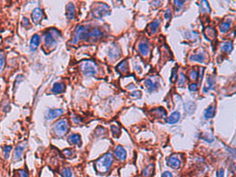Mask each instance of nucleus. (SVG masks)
Listing matches in <instances>:
<instances>
[{
    "label": "nucleus",
    "mask_w": 236,
    "mask_h": 177,
    "mask_svg": "<svg viewBox=\"0 0 236 177\" xmlns=\"http://www.w3.org/2000/svg\"><path fill=\"white\" fill-rule=\"evenodd\" d=\"M113 156L111 152H107L95 161V168L98 174H106L113 163Z\"/></svg>",
    "instance_id": "nucleus-1"
},
{
    "label": "nucleus",
    "mask_w": 236,
    "mask_h": 177,
    "mask_svg": "<svg viewBox=\"0 0 236 177\" xmlns=\"http://www.w3.org/2000/svg\"><path fill=\"white\" fill-rule=\"evenodd\" d=\"M59 32L56 28H50L44 33V46L48 49H53L57 42Z\"/></svg>",
    "instance_id": "nucleus-2"
},
{
    "label": "nucleus",
    "mask_w": 236,
    "mask_h": 177,
    "mask_svg": "<svg viewBox=\"0 0 236 177\" xmlns=\"http://www.w3.org/2000/svg\"><path fill=\"white\" fill-rule=\"evenodd\" d=\"M80 67L82 74L86 76H94L98 72V66L92 59L83 60L80 63Z\"/></svg>",
    "instance_id": "nucleus-3"
},
{
    "label": "nucleus",
    "mask_w": 236,
    "mask_h": 177,
    "mask_svg": "<svg viewBox=\"0 0 236 177\" xmlns=\"http://www.w3.org/2000/svg\"><path fill=\"white\" fill-rule=\"evenodd\" d=\"M89 28L82 26V25H78L77 28H75V33L73 38L70 41L72 44H76L79 41L81 40H88V34H89Z\"/></svg>",
    "instance_id": "nucleus-4"
},
{
    "label": "nucleus",
    "mask_w": 236,
    "mask_h": 177,
    "mask_svg": "<svg viewBox=\"0 0 236 177\" xmlns=\"http://www.w3.org/2000/svg\"><path fill=\"white\" fill-rule=\"evenodd\" d=\"M54 133L57 135V136H63L66 134L69 130V122L66 119H61L57 120V122L54 124L53 127Z\"/></svg>",
    "instance_id": "nucleus-5"
},
{
    "label": "nucleus",
    "mask_w": 236,
    "mask_h": 177,
    "mask_svg": "<svg viewBox=\"0 0 236 177\" xmlns=\"http://www.w3.org/2000/svg\"><path fill=\"white\" fill-rule=\"evenodd\" d=\"M109 14H110V8L104 3H96L95 8L92 10V16L96 19H101Z\"/></svg>",
    "instance_id": "nucleus-6"
},
{
    "label": "nucleus",
    "mask_w": 236,
    "mask_h": 177,
    "mask_svg": "<svg viewBox=\"0 0 236 177\" xmlns=\"http://www.w3.org/2000/svg\"><path fill=\"white\" fill-rule=\"evenodd\" d=\"M120 54H121V50L120 48V46H118L117 44H112L108 51V56L112 60L118 58L120 56Z\"/></svg>",
    "instance_id": "nucleus-7"
},
{
    "label": "nucleus",
    "mask_w": 236,
    "mask_h": 177,
    "mask_svg": "<svg viewBox=\"0 0 236 177\" xmlns=\"http://www.w3.org/2000/svg\"><path fill=\"white\" fill-rule=\"evenodd\" d=\"M167 164L170 167H172L173 169H178L180 167V160L176 157V155L170 156L167 159Z\"/></svg>",
    "instance_id": "nucleus-8"
},
{
    "label": "nucleus",
    "mask_w": 236,
    "mask_h": 177,
    "mask_svg": "<svg viewBox=\"0 0 236 177\" xmlns=\"http://www.w3.org/2000/svg\"><path fill=\"white\" fill-rule=\"evenodd\" d=\"M114 154L116 156V158L118 159H120V161H124L127 159V151L126 150L123 148L122 146L119 145L115 148Z\"/></svg>",
    "instance_id": "nucleus-9"
},
{
    "label": "nucleus",
    "mask_w": 236,
    "mask_h": 177,
    "mask_svg": "<svg viewBox=\"0 0 236 177\" xmlns=\"http://www.w3.org/2000/svg\"><path fill=\"white\" fill-rule=\"evenodd\" d=\"M63 113H64V111L62 109H51V110H49L46 114V119L47 120L56 119L57 117L61 116Z\"/></svg>",
    "instance_id": "nucleus-10"
},
{
    "label": "nucleus",
    "mask_w": 236,
    "mask_h": 177,
    "mask_svg": "<svg viewBox=\"0 0 236 177\" xmlns=\"http://www.w3.org/2000/svg\"><path fill=\"white\" fill-rule=\"evenodd\" d=\"M32 20L33 21L36 23V24H38L40 21H42L43 17V12L42 11V9L40 8H36L34 9V11L32 12Z\"/></svg>",
    "instance_id": "nucleus-11"
},
{
    "label": "nucleus",
    "mask_w": 236,
    "mask_h": 177,
    "mask_svg": "<svg viewBox=\"0 0 236 177\" xmlns=\"http://www.w3.org/2000/svg\"><path fill=\"white\" fill-rule=\"evenodd\" d=\"M25 148H26V143H21V144H19V145L15 148L14 155V159L15 161L21 160L22 154H23V151H24V149Z\"/></svg>",
    "instance_id": "nucleus-12"
},
{
    "label": "nucleus",
    "mask_w": 236,
    "mask_h": 177,
    "mask_svg": "<svg viewBox=\"0 0 236 177\" xmlns=\"http://www.w3.org/2000/svg\"><path fill=\"white\" fill-rule=\"evenodd\" d=\"M102 35V32L99 28H94L92 29L89 30V34H88V41H96L99 37H101Z\"/></svg>",
    "instance_id": "nucleus-13"
},
{
    "label": "nucleus",
    "mask_w": 236,
    "mask_h": 177,
    "mask_svg": "<svg viewBox=\"0 0 236 177\" xmlns=\"http://www.w3.org/2000/svg\"><path fill=\"white\" fill-rule=\"evenodd\" d=\"M66 18L69 20V21H72L75 18V7H74V5L73 3H69L67 6H66Z\"/></svg>",
    "instance_id": "nucleus-14"
},
{
    "label": "nucleus",
    "mask_w": 236,
    "mask_h": 177,
    "mask_svg": "<svg viewBox=\"0 0 236 177\" xmlns=\"http://www.w3.org/2000/svg\"><path fill=\"white\" fill-rule=\"evenodd\" d=\"M39 43H40V36L38 35H34L32 36L31 40H30V45H29V48L32 51H35L37 49V47L39 46Z\"/></svg>",
    "instance_id": "nucleus-15"
},
{
    "label": "nucleus",
    "mask_w": 236,
    "mask_h": 177,
    "mask_svg": "<svg viewBox=\"0 0 236 177\" xmlns=\"http://www.w3.org/2000/svg\"><path fill=\"white\" fill-rule=\"evenodd\" d=\"M144 84L147 86L148 91L149 92H153L157 90V82L152 81L150 78H148V79H146V80L144 81Z\"/></svg>",
    "instance_id": "nucleus-16"
},
{
    "label": "nucleus",
    "mask_w": 236,
    "mask_h": 177,
    "mask_svg": "<svg viewBox=\"0 0 236 177\" xmlns=\"http://www.w3.org/2000/svg\"><path fill=\"white\" fill-rule=\"evenodd\" d=\"M138 50L143 56H146L149 53V50H150L149 44L144 41H142L138 44Z\"/></svg>",
    "instance_id": "nucleus-17"
},
{
    "label": "nucleus",
    "mask_w": 236,
    "mask_h": 177,
    "mask_svg": "<svg viewBox=\"0 0 236 177\" xmlns=\"http://www.w3.org/2000/svg\"><path fill=\"white\" fill-rule=\"evenodd\" d=\"M68 141H69V143H72V144L81 146V135L79 134H72L71 135L68 137Z\"/></svg>",
    "instance_id": "nucleus-18"
},
{
    "label": "nucleus",
    "mask_w": 236,
    "mask_h": 177,
    "mask_svg": "<svg viewBox=\"0 0 236 177\" xmlns=\"http://www.w3.org/2000/svg\"><path fill=\"white\" fill-rule=\"evenodd\" d=\"M159 24H160V21L159 20H155V21H152L151 23L149 24L147 30L150 33H151V34H155L157 32V28H159Z\"/></svg>",
    "instance_id": "nucleus-19"
},
{
    "label": "nucleus",
    "mask_w": 236,
    "mask_h": 177,
    "mask_svg": "<svg viewBox=\"0 0 236 177\" xmlns=\"http://www.w3.org/2000/svg\"><path fill=\"white\" fill-rule=\"evenodd\" d=\"M65 89V85L63 82H57V83L53 85L51 91L53 92L54 94H59V93L64 92Z\"/></svg>",
    "instance_id": "nucleus-20"
},
{
    "label": "nucleus",
    "mask_w": 236,
    "mask_h": 177,
    "mask_svg": "<svg viewBox=\"0 0 236 177\" xmlns=\"http://www.w3.org/2000/svg\"><path fill=\"white\" fill-rule=\"evenodd\" d=\"M179 118H180V114H179V112H174L167 119V123L168 124H174V123L179 121Z\"/></svg>",
    "instance_id": "nucleus-21"
},
{
    "label": "nucleus",
    "mask_w": 236,
    "mask_h": 177,
    "mask_svg": "<svg viewBox=\"0 0 236 177\" xmlns=\"http://www.w3.org/2000/svg\"><path fill=\"white\" fill-rule=\"evenodd\" d=\"M215 114V106H210L204 112V118L205 119H211Z\"/></svg>",
    "instance_id": "nucleus-22"
},
{
    "label": "nucleus",
    "mask_w": 236,
    "mask_h": 177,
    "mask_svg": "<svg viewBox=\"0 0 236 177\" xmlns=\"http://www.w3.org/2000/svg\"><path fill=\"white\" fill-rule=\"evenodd\" d=\"M151 113L155 115V117L157 118H164L166 116V112L163 108H157V109H153L151 111Z\"/></svg>",
    "instance_id": "nucleus-23"
},
{
    "label": "nucleus",
    "mask_w": 236,
    "mask_h": 177,
    "mask_svg": "<svg viewBox=\"0 0 236 177\" xmlns=\"http://www.w3.org/2000/svg\"><path fill=\"white\" fill-rule=\"evenodd\" d=\"M117 70H119L120 73H127L128 70V61L124 60L117 66Z\"/></svg>",
    "instance_id": "nucleus-24"
},
{
    "label": "nucleus",
    "mask_w": 236,
    "mask_h": 177,
    "mask_svg": "<svg viewBox=\"0 0 236 177\" xmlns=\"http://www.w3.org/2000/svg\"><path fill=\"white\" fill-rule=\"evenodd\" d=\"M189 59L192 61H198V62H203L205 59V57L203 53H199V54H195V55H191L189 57Z\"/></svg>",
    "instance_id": "nucleus-25"
},
{
    "label": "nucleus",
    "mask_w": 236,
    "mask_h": 177,
    "mask_svg": "<svg viewBox=\"0 0 236 177\" xmlns=\"http://www.w3.org/2000/svg\"><path fill=\"white\" fill-rule=\"evenodd\" d=\"M221 50L225 52H230L233 50V42H225L221 44Z\"/></svg>",
    "instance_id": "nucleus-26"
},
{
    "label": "nucleus",
    "mask_w": 236,
    "mask_h": 177,
    "mask_svg": "<svg viewBox=\"0 0 236 177\" xmlns=\"http://www.w3.org/2000/svg\"><path fill=\"white\" fill-rule=\"evenodd\" d=\"M153 173V165H149L148 167H146L143 172V175L144 176H150Z\"/></svg>",
    "instance_id": "nucleus-27"
},
{
    "label": "nucleus",
    "mask_w": 236,
    "mask_h": 177,
    "mask_svg": "<svg viewBox=\"0 0 236 177\" xmlns=\"http://www.w3.org/2000/svg\"><path fill=\"white\" fill-rule=\"evenodd\" d=\"M62 175L63 177H72L73 175V172L70 167H65L62 170Z\"/></svg>",
    "instance_id": "nucleus-28"
},
{
    "label": "nucleus",
    "mask_w": 236,
    "mask_h": 177,
    "mask_svg": "<svg viewBox=\"0 0 236 177\" xmlns=\"http://www.w3.org/2000/svg\"><path fill=\"white\" fill-rule=\"evenodd\" d=\"M6 65V56L3 52H0V72L4 69Z\"/></svg>",
    "instance_id": "nucleus-29"
},
{
    "label": "nucleus",
    "mask_w": 236,
    "mask_h": 177,
    "mask_svg": "<svg viewBox=\"0 0 236 177\" xmlns=\"http://www.w3.org/2000/svg\"><path fill=\"white\" fill-rule=\"evenodd\" d=\"M230 27H231V24L229 22H223L220 25V31H221L222 33H225L227 30H229Z\"/></svg>",
    "instance_id": "nucleus-30"
},
{
    "label": "nucleus",
    "mask_w": 236,
    "mask_h": 177,
    "mask_svg": "<svg viewBox=\"0 0 236 177\" xmlns=\"http://www.w3.org/2000/svg\"><path fill=\"white\" fill-rule=\"evenodd\" d=\"M11 151H12V146H5L4 148H3V152H4V158L6 159H7L8 157H9V154H10V152H11Z\"/></svg>",
    "instance_id": "nucleus-31"
},
{
    "label": "nucleus",
    "mask_w": 236,
    "mask_h": 177,
    "mask_svg": "<svg viewBox=\"0 0 236 177\" xmlns=\"http://www.w3.org/2000/svg\"><path fill=\"white\" fill-rule=\"evenodd\" d=\"M63 154L65 155V158H71L74 154V151L71 150V149H65L63 151Z\"/></svg>",
    "instance_id": "nucleus-32"
},
{
    "label": "nucleus",
    "mask_w": 236,
    "mask_h": 177,
    "mask_svg": "<svg viewBox=\"0 0 236 177\" xmlns=\"http://www.w3.org/2000/svg\"><path fill=\"white\" fill-rule=\"evenodd\" d=\"M111 129H112V132L113 135L116 136V137H119V135H120V127H116V126H112Z\"/></svg>",
    "instance_id": "nucleus-33"
},
{
    "label": "nucleus",
    "mask_w": 236,
    "mask_h": 177,
    "mask_svg": "<svg viewBox=\"0 0 236 177\" xmlns=\"http://www.w3.org/2000/svg\"><path fill=\"white\" fill-rule=\"evenodd\" d=\"M185 82H186V77H185L184 74L180 73V74H179V82H178V85L181 87V86H183V85L185 84Z\"/></svg>",
    "instance_id": "nucleus-34"
},
{
    "label": "nucleus",
    "mask_w": 236,
    "mask_h": 177,
    "mask_svg": "<svg viewBox=\"0 0 236 177\" xmlns=\"http://www.w3.org/2000/svg\"><path fill=\"white\" fill-rule=\"evenodd\" d=\"M207 84H208V90H210V89H211V88H212V87H213V85L215 84L214 78L212 77V76H210V77L208 78V80H207Z\"/></svg>",
    "instance_id": "nucleus-35"
},
{
    "label": "nucleus",
    "mask_w": 236,
    "mask_h": 177,
    "mask_svg": "<svg viewBox=\"0 0 236 177\" xmlns=\"http://www.w3.org/2000/svg\"><path fill=\"white\" fill-rule=\"evenodd\" d=\"M189 77L191 80H194V81H195L197 77H198V74H197V71L196 70H192L190 71V73H189Z\"/></svg>",
    "instance_id": "nucleus-36"
},
{
    "label": "nucleus",
    "mask_w": 236,
    "mask_h": 177,
    "mask_svg": "<svg viewBox=\"0 0 236 177\" xmlns=\"http://www.w3.org/2000/svg\"><path fill=\"white\" fill-rule=\"evenodd\" d=\"M177 70H178V68H177V66H175L172 71V77H171V81L172 82H174V81H176V79H177Z\"/></svg>",
    "instance_id": "nucleus-37"
},
{
    "label": "nucleus",
    "mask_w": 236,
    "mask_h": 177,
    "mask_svg": "<svg viewBox=\"0 0 236 177\" xmlns=\"http://www.w3.org/2000/svg\"><path fill=\"white\" fill-rule=\"evenodd\" d=\"M18 175H19V177H29V174L26 170L21 169L18 171Z\"/></svg>",
    "instance_id": "nucleus-38"
},
{
    "label": "nucleus",
    "mask_w": 236,
    "mask_h": 177,
    "mask_svg": "<svg viewBox=\"0 0 236 177\" xmlns=\"http://www.w3.org/2000/svg\"><path fill=\"white\" fill-rule=\"evenodd\" d=\"M173 3H174V6L179 9V7H181L184 5L185 1H173Z\"/></svg>",
    "instance_id": "nucleus-39"
},
{
    "label": "nucleus",
    "mask_w": 236,
    "mask_h": 177,
    "mask_svg": "<svg viewBox=\"0 0 236 177\" xmlns=\"http://www.w3.org/2000/svg\"><path fill=\"white\" fill-rule=\"evenodd\" d=\"M188 89H189L190 91H195L197 90V84L196 83H192V84H190L188 86Z\"/></svg>",
    "instance_id": "nucleus-40"
},
{
    "label": "nucleus",
    "mask_w": 236,
    "mask_h": 177,
    "mask_svg": "<svg viewBox=\"0 0 236 177\" xmlns=\"http://www.w3.org/2000/svg\"><path fill=\"white\" fill-rule=\"evenodd\" d=\"M171 17H172V13H171V11H170L169 9H167L165 13V19H167V20H169Z\"/></svg>",
    "instance_id": "nucleus-41"
},
{
    "label": "nucleus",
    "mask_w": 236,
    "mask_h": 177,
    "mask_svg": "<svg viewBox=\"0 0 236 177\" xmlns=\"http://www.w3.org/2000/svg\"><path fill=\"white\" fill-rule=\"evenodd\" d=\"M141 95H142V93H141L140 91H135V92H133V93H131V94H130V96H131L132 98H137V97L139 98Z\"/></svg>",
    "instance_id": "nucleus-42"
},
{
    "label": "nucleus",
    "mask_w": 236,
    "mask_h": 177,
    "mask_svg": "<svg viewBox=\"0 0 236 177\" xmlns=\"http://www.w3.org/2000/svg\"><path fill=\"white\" fill-rule=\"evenodd\" d=\"M22 25H23V27H28V26H29V21L27 18H23V20H22Z\"/></svg>",
    "instance_id": "nucleus-43"
},
{
    "label": "nucleus",
    "mask_w": 236,
    "mask_h": 177,
    "mask_svg": "<svg viewBox=\"0 0 236 177\" xmlns=\"http://www.w3.org/2000/svg\"><path fill=\"white\" fill-rule=\"evenodd\" d=\"M162 177H172V175L170 172H168V171H165V172H164V173H163Z\"/></svg>",
    "instance_id": "nucleus-44"
},
{
    "label": "nucleus",
    "mask_w": 236,
    "mask_h": 177,
    "mask_svg": "<svg viewBox=\"0 0 236 177\" xmlns=\"http://www.w3.org/2000/svg\"><path fill=\"white\" fill-rule=\"evenodd\" d=\"M73 122H75V123H79V122H81V119L80 118V117H77V116H73Z\"/></svg>",
    "instance_id": "nucleus-45"
},
{
    "label": "nucleus",
    "mask_w": 236,
    "mask_h": 177,
    "mask_svg": "<svg viewBox=\"0 0 236 177\" xmlns=\"http://www.w3.org/2000/svg\"><path fill=\"white\" fill-rule=\"evenodd\" d=\"M218 177H224V170H219V174H218Z\"/></svg>",
    "instance_id": "nucleus-46"
}]
</instances>
